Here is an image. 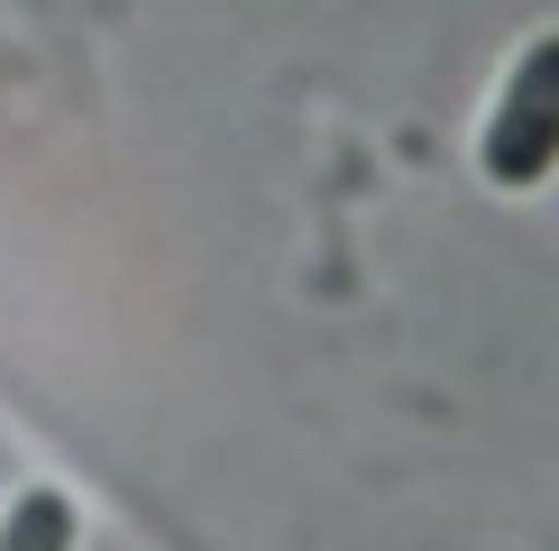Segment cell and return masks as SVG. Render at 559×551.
Returning <instances> with one entry per match:
<instances>
[{"label": "cell", "mask_w": 559, "mask_h": 551, "mask_svg": "<svg viewBox=\"0 0 559 551\" xmlns=\"http://www.w3.org/2000/svg\"><path fill=\"white\" fill-rule=\"evenodd\" d=\"M0 551H74V505L56 488H28L0 515Z\"/></svg>", "instance_id": "2"}, {"label": "cell", "mask_w": 559, "mask_h": 551, "mask_svg": "<svg viewBox=\"0 0 559 551\" xmlns=\"http://www.w3.org/2000/svg\"><path fill=\"white\" fill-rule=\"evenodd\" d=\"M477 166H486V184H504V194H532V184L559 166V37H542L514 65L496 120L477 138Z\"/></svg>", "instance_id": "1"}]
</instances>
